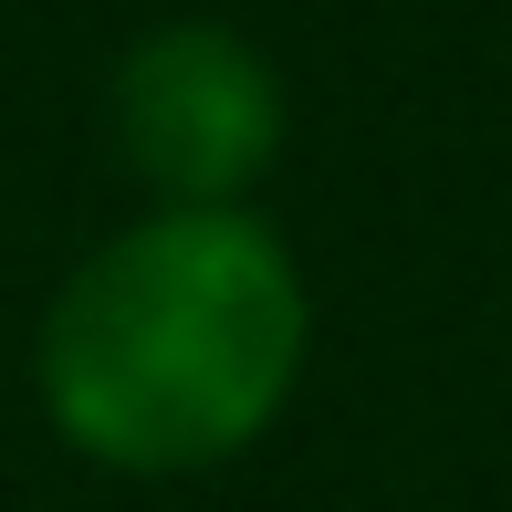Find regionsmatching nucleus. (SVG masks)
<instances>
[{
    "label": "nucleus",
    "mask_w": 512,
    "mask_h": 512,
    "mask_svg": "<svg viewBox=\"0 0 512 512\" xmlns=\"http://www.w3.org/2000/svg\"><path fill=\"white\" fill-rule=\"evenodd\" d=\"M314 283L272 209H126L32 324V408L105 481L251 460L304 398Z\"/></svg>",
    "instance_id": "nucleus-1"
},
{
    "label": "nucleus",
    "mask_w": 512,
    "mask_h": 512,
    "mask_svg": "<svg viewBox=\"0 0 512 512\" xmlns=\"http://www.w3.org/2000/svg\"><path fill=\"white\" fill-rule=\"evenodd\" d=\"M105 147L136 209H262L293 147V84L241 21L168 11L105 63Z\"/></svg>",
    "instance_id": "nucleus-2"
}]
</instances>
